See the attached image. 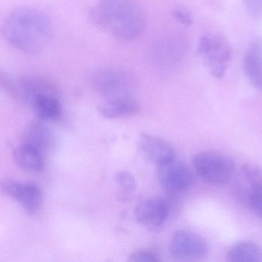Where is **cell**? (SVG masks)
<instances>
[{
    "label": "cell",
    "mask_w": 262,
    "mask_h": 262,
    "mask_svg": "<svg viewBox=\"0 0 262 262\" xmlns=\"http://www.w3.org/2000/svg\"><path fill=\"white\" fill-rule=\"evenodd\" d=\"M244 70L251 84L262 90V38L251 44L244 58Z\"/></svg>",
    "instance_id": "5bb4252c"
},
{
    "label": "cell",
    "mask_w": 262,
    "mask_h": 262,
    "mask_svg": "<svg viewBox=\"0 0 262 262\" xmlns=\"http://www.w3.org/2000/svg\"><path fill=\"white\" fill-rule=\"evenodd\" d=\"M169 252L175 261H196L203 259L207 255L209 248L207 243L200 235L181 229L172 234Z\"/></svg>",
    "instance_id": "5b68a950"
},
{
    "label": "cell",
    "mask_w": 262,
    "mask_h": 262,
    "mask_svg": "<svg viewBox=\"0 0 262 262\" xmlns=\"http://www.w3.org/2000/svg\"><path fill=\"white\" fill-rule=\"evenodd\" d=\"M23 144L29 145L40 152H49L55 145L53 134L45 123L40 121L31 122L24 130Z\"/></svg>",
    "instance_id": "7c38bea8"
},
{
    "label": "cell",
    "mask_w": 262,
    "mask_h": 262,
    "mask_svg": "<svg viewBox=\"0 0 262 262\" xmlns=\"http://www.w3.org/2000/svg\"><path fill=\"white\" fill-rule=\"evenodd\" d=\"M137 147L146 162L157 166L175 159V149L172 145L166 140L155 135L140 134Z\"/></svg>",
    "instance_id": "30bf717a"
},
{
    "label": "cell",
    "mask_w": 262,
    "mask_h": 262,
    "mask_svg": "<svg viewBox=\"0 0 262 262\" xmlns=\"http://www.w3.org/2000/svg\"><path fill=\"white\" fill-rule=\"evenodd\" d=\"M172 15L174 18L181 24L185 26H189L192 24L193 18L190 12L183 7H177L172 10Z\"/></svg>",
    "instance_id": "44dd1931"
},
{
    "label": "cell",
    "mask_w": 262,
    "mask_h": 262,
    "mask_svg": "<svg viewBox=\"0 0 262 262\" xmlns=\"http://www.w3.org/2000/svg\"><path fill=\"white\" fill-rule=\"evenodd\" d=\"M29 103L35 113L41 120L58 119L61 115V107L58 93H42L34 96Z\"/></svg>",
    "instance_id": "9a60e30c"
},
{
    "label": "cell",
    "mask_w": 262,
    "mask_h": 262,
    "mask_svg": "<svg viewBox=\"0 0 262 262\" xmlns=\"http://www.w3.org/2000/svg\"><path fill=\"white\" fill-rule=\"evenodd\" d=\"M90 16L101 30L122 41L137 39L146 26L144 13L137 0H99Z\"/></svg>",
    "instance_id": "7a4b0ae2"
},
{
    "label": "cell",
    "mask_w": 262,
    "mask_h": 262,
    "mask_svg": "<svg viewBox=\"0 0 262 262\" xmlns=\"http://www.w3.org/2000/svg\"><path fill=\"white\" fill-rule=\"evenodd\" d=\"M157 175L160 186L171 195L186 192L194 183L190 168L175 159L157 166Z\"/></svg>",
    "instance_id": "8992f818"
},
{
    "label": "cell",
    "mask_w": 262,
    "mask_h": 262,
    "mask_svg": "<svg viewBox=\"0 0 262 262\" xmlns=\"http://www.w3.org/2000/svg\"><path fill=\"white\" fill-rule=\"evenodd\" d=\"M171 206L161 197H149L136 206L134 216L137 221L149 230L159 231L169 218Z\"/></svg>",
    "instance_id": "9c48e42d"
},
{
    "label": "cell",
    "mask_w": 262,
    "mask_h": 262,
    "mask_svg": "<svg viewBox=\"0 0 262 262\" xmlns=\"http://www.w3.org/2000/svg\"><path fill=\"white\" fill-rule=\"evenodd\" d=\"M245 3L249 13L252 14L253 16H261L262 0H245Z\"/></svg>",
    "instance_id": "603a6c76"
},
{
    "label": "cell",
    "mask_w": 262,
    "mask_h": 262,
    "mask_svg": "<svg viewBox=\"0 0 262 262\" xmlns=\"http://www.w3.org/2000/svg\"><path fill=\"white\" fill-rule=\"evenodd\" d=\"M0 193L18 201L29 215L36 214L42 205V193L33 183L4 178L0 180Z\"/></svg>",
    "instance_id": "52a82bcc"
},
{
    "label": "cell",
    "mask_w": 262,
    "mask_h": 262,
    "mask_svg": "<svg viewBox=\"0 0 262 262\" xmlns=\"http://www.w3.org/2000/svg\"><path fill=\"white\" fill-rule=\"evenodd\" d=\"M115 181L124 192H133L137 187L135 178L130 172L121 171L115 175Z\"/></svg>",
    "instance_id": "d6986e66"
},
{
    "label": "cell",
    "mask_w": 262,
    "mask_h": 262,
    "mask_svg": "<svg viewBox=\"0 0 262 262\" xmlns=\"http://www.w3.org/2000/svg\"><path fill=\"white\" fill-rule=\"evenodd\" d=\"M198 52L212 76H224L232 58V48L226 37L215 33L203 35L199 42Z\"/></svg>",
    "instance_id": "277c9868"
},
{
    "label": "cell",
    "mask_w": 262,
    "mask_h": 262,
    "mask_svg": "<svg viewBox=\"0 0 262 262\" xmlns=\"http://www.w3.org/2000/svg\"><path fill=\"white\" fill-rule=\"evenodd\" d=\"M14 160L18 167L30 172H39L44 169L43 153L38 149L21 144L13 152Z\"/></svg>",
    "instance_id": "2e32d148"
},
{
    "label": "cell",
    "mask_w": 262,
    "mask_h": 262,
    "mask_svg": "<svg viewBox=\"0 0 262 262\" xmlns=\"http://www.w3.org/2000/svg\"><path fill=\"white\" fill-rule=\"evenodd\" d=\"M94 86L104 98L130 95L132 79L119 68L107 67L96 71L93 75Z\"/></svg>",
    "instance_id": "ba28073f"
},
{
    "label": "cell",
    "mask_w": 262,
    "mask_h": 262,
    "mask_svg": "<svg viewBox=\"0 0 262 262\" xmlns=\"http://www.w3.org/2000/svg\"><path fill=\"white\" fill-rule=\"evenodd\" d=\"M226 257L230 262H261L262 249L252 241H240L229 249Z\"/></svg>",
    "instance_id": "e0dca14e"
},
{
    "label": "cell",
    "mask_w": 262,
    "mask_h": 262,
    "mask_svg": "<svg viewBox=\"0 0 262 262\" xmlns=\"http://www.w3.org/2000/svg\"><path fill=\"white\" fill-rule=\"evenodd\" d=\"M98 111L104 118L114 119L137 115L140 107L130 95H124L104 98L98 105Z\"/></svg>",
    "instance_id": "8fae6325"
},
{
    "label": "cell",
    "mask_w": 262,
    "mask_h": 262,
    "mask_svg": "<svg viewBox=\"0 0 262 262\" xmlns=\"http://www.w3.org/2000/svg\"><path fill=\"white\" fill-rule=\"evenodd\" d=\"M0 86L8 93L10 94L12 96L21 98L18 82L16 83L14 81L10 75H8L5 71L1 69H0Z\"/></svg>",
    "instance_id": "ac0fdd59"
},
{
    "label": "cell",
    "mask_w": 262,
    "mask_h": 262,
    "mask_svg": "<svg viewBox=\"0 0 262 262\" xmlns=\"http://www.w3.org/2000/svg\"><path fill=\"white\" fill-rule=\"evenodd\" d=\"M3 33L17 50L28 55H38L47 47L53 27L50 18L42 11L23 7L11 12L5 20Z\"/></svg>",
    "instance_id": "6da1fadb"
},
{
    "label": "cell",
    "mask_w": 262,
    "mask_h": 262,
    "mask_svg": "<svg viewBox=\"0 0 262 262\" xmlns=\"http://www.w3.org/2000/svg\"><path fill=\"white\" fill-rule=\"evenodd\" d=\"M262 187V170L255 164L244 165L240 171L236 183L237 195L240 199L249 205L252 194Z\"/></svg>",
    "instance_id": "4fadbf2b"
},
{
    "label": "cell",
    "mask_w": 262,
    "mask_h": 262,
    "mask_svg": "<svg viewBox=\"0 0 262 262\" xmlns=\"http://www.w3.org/2000/svg\"><path fill=\"white\" fill-rule=\"evenodd\" d=\"M129 261L134 262H157L160 261L157 254L151 251H137L131 254Z\"/></svg>",
    "instance_id": "ffe728a7"
},
{
    "label": "cell",
    "mask_w": 262,
    "mask_h": 262,
    "mask_svg": "<svg viewBox=\"0 0 262 262\" xmlns=\"http://www.w3.org/2000/svg\"><path fill=\"white\" fill-rule=\"evenodd\" d=\"M249 206L262 218V187L252 194L249 200Z\"/></svg>",
    "instance_id": "7402d4cb"
},
{
    "label": "cell",
    "mask_w": 262,
    "mask_h": 262,
    "mask_svg": "<svg viewBox=\"0 0 262 262\" xmlns=\"http://www.w3.org/2000/svg\"><path fill=\"white\" fill-rule=\"evenodd\" d=\"M193 167L200 178L214 186H223L229 183L235 170V165L230 158L211 151L195 155Z\"/></svg>",
    "instance_id": "3957f363"
}]
</instances>
